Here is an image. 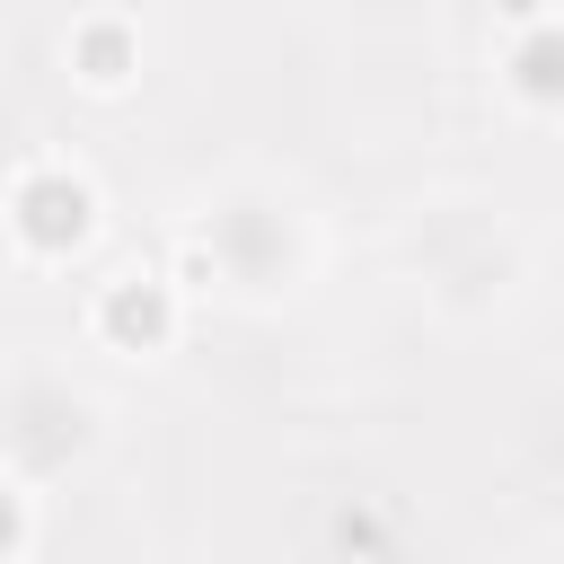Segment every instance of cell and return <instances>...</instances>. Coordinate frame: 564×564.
<instances>
[{
    "instance_id": "obj_3",
    "label": "cell",
    "mask_w": 564,
    "mask_h": 564,
    "mask_svg": "<svg viewBox=\"0 0 564 564\" xmlns=\"http://www.w3.org/2000/svg\"><path fill=\"white\" fill-rule=\"evenodd\" d=\"M141 18H123V9H88V18H70V35H62V62H70V79L88 88V97H123L132 79H141Z\"/></svg>"
},
{
    "instance_id": "obj_4",
    "label": "cell",
    "mask_w": 564,
    "mask_h": 564,
    "mask_svg": "<svg viewBox=\"0 0 564 564\" xmlns=\"http://www.w3.org/2000/svg\"><path fill=\"white\" fill-rule=\"evenodd\" d=\"M502 88L529 115H564V18H529L502 44Z\"/></svg>"
},
{
    "instance_id": "obj_2",
    "label": "cell",
    "mask_w": 564,
    "mask_h": 564,
    "mask_svg": "<svg viewBox=\"0 0 564 564\" xmlns=\"http://www.w3.org/2000/svg\"><path fill=\"white\" fill-rule=\"evenodd\" d=\"M88 335L106 352H123V361H150V352H167L185 335V291L159 264H123V273H106L88 291Z\"/></svg>"
},
{
    "instance_id": "obj_5",
    "label": "cell",
    "mask_w": 564,
    "mask_h": 564,
    "mask_svg": "<svg viewBox=\"0 0 564 564\" xmlns=\"http://www.w3.org/2000/svg\"><path fill=\"white\" fill-rule=\"evenodd\" d=\"M26 538H35V511H26V485L0 467V564L9 555H26Z\"/></svg>"
},
{
    "instance_id": "obj_1",
    "label": "cell",
    "mask_w": 564,
    "mask_h": 564,
    "mask_svg": "<svg viewBox=\"0 0 564 564\" xmlns=\"http://www.w3.org/2000/svg\"><path fill=\"white\" fill-rule=\"evenodd\" d=\"M97 220H106V203H97V185L70 159H26L9 176V238H18V256L70 264V256H88Z\"/></svg>"
}]
</instances>
